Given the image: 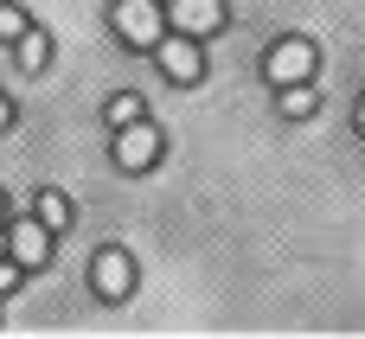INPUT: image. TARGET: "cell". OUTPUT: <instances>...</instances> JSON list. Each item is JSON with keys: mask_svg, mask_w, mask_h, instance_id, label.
I'll use <instances>...</instances> for the list:
<instances>
[{"mask_svg": "<svg viewBox=\"0 0 365 339\" xmlns=\"http://www.w3.org/2000/svg\"><path fill=\"white\" fill-rule=\"evenodd\" d=\"M115 32H122L128 45L154 51V45L173 32V19H167V6H154V0H115Z\"/></svg>", "mask_w": 365, "mask_h": 339, "instance_id": "1", "label": "cell"}, {"mask_svg": "<svg viewBox=\"0 0 365 339\" xmlns=\"http://www.w3.org/2000/svg\"><path fill=\"white\" fill-rule=\"evenodd\" d=\"M154 58H160V71H167L173 83H199V77H205V51H199L192 32H167V38L154 45Z\"/></svg>", "mask_w": 365, "mask_h": 339, "instance_id": "2", "label": "cell"}, {"mask_svg": "<svg viewBox=\"0 0 365 339\" xmlns=\"http://www.w3.org/2000/svg\"><path fill=\"white\" fill-rule=\"evenodd\" d=\"M154 160H160V128H154V122L115 128V167H122V173H148Z\"/></svg>", "mask_w": 365, "mask_h": 339, "instance_id": "3", "label": "cell"}, {"mask_svg": "<svg viewBox=\"0 0 365 339\" xmlns=\"http://www.w3.org/2000/svg\"><path fill=\"white\" fill-rule=\"evenodd\" d=\"M314 71H321L314 38H282V45L269 51V77H276V83H314Z\"/></svg>", "mask_w": 365, "mask_h": 339, "instance_id": "4", "label": "cell"}, {"mask_svg": "<svg viewBox=\"0 0 365 339\" xmlns=\"http://www.w3.org/2000/svg\"><path fill=\"white\" fill-rule=\"evenodd\" d=\"M167 19H173V32H192V38H212V32H225V0H167Z\"/></svg>", "mask_w": 365, "mask_h": 339, "instance_id": "5", "label": "cell"}, {"mask_svg": "<svg viewBox=\"0 0 365 339\" xmlns=\"http://www.w3.org/2000/svg\"><path fill=\"white\" fill-rule=\"evenodd\" d=\"M90 288H96L103 301H122V295L135 288V263H128L122 250H96V263H90Z\"/></svg>", "mask_w": 365, "mask_h": 339, "instance_id": "6", "label": "cell"}, {"mask_svg": "<svg viewBox=\"0 0 365 339\" xmlns=\"http://www.w3.org/2000/svg\"><path fill=\"white\" fill-rule=\"evenodd\" d=\"M6 237H13V256H19L26 269H38V263H51V237H58V231H51L45 218H26V224H13Z\"/></svg>", "mask_w": 365, "mask_h": 339, "instance_id": "7", "label": "cell"}, {"mask_svg": "<svg viewBox=\"0 0 365 339\" xmlns=\"http://www.w3.org/2000/svg\"><path fill=\"white\" fill-rule=\"evenodd\" d=\"M314 109H321L314 83H282V115H289V122H302V115H314Z\"/></svg>", "mask_w": 365, "mask_h": 339, "instance_id": "8", "label": "cell"}, {"mask_svg": "<svg viewBox=\"0 0 365 339\" xmlns=\"http://www.w3.org/2000/svg\"><path fill=\"white\" fill-rule=\"evenodd\" d=\"M45 58H51V38H45V32H26V38H19V71H26V77H38V71H45Z\"/></svg>", "mask_w": 365, "mask_h": 339, "instance_id": "9", "label": "cell"}, {"mask_svg": "<svg viewBox=\"0 0 365 339\" xmlns=\"http://www.w3.org/2000/svg\"><path fill=\"white\" fill-rule=\"evenodd\" d=\"M38 218H45L51 231H71V199H64L58 186H45V192H38Z\"/></svg>", "mask_w": 365, "mask_h": 339, "instance_id": "10", "label": "cell"}, {"mask_svg": "<svg viewBox=\"0 0 365 339\" xmlns=\"http://www.w3.org/2000/svg\"><path fill=\"white\" fill-rule=\"evenodd\" d=\"M128 122H141V96H135V90H122V96L109 103V128H128Z\"/></svg>", "mask_w": 365, "mask_h": 339, "instance_id": "11", "label": "cell"}, {"mask_svg": "<svg viewBox=\"0 0 365 339\" xmlns=\"http://www.w3.org/2000/svg\"><path fill=\"white\" fill-rule=\"evenodd\" d=\"M26 32H32V26H26V13H19L13 0H0V38H6V45H19Z\"/></svg>", "mask_w": 365, "mask_h": 339, "instance_id": "12", "label": "cell"}, {"mask_svg": "<svg viewBox=\"0 0 365 339\" xmlns=\"http://www.w3.org/2000/svg\"><path fill=\"white\" fill-rule=\"evenodd\" d=\"M19 276H26V263H19V256H0V295H13Z\"/></svg>", "mask_w": 365, "mask_h": 339, "instance_id": "13", "label": "cell"}, {"mask_svg": "<svg viewBox=\"0 0 365 339\" xmlns=\"http://www.w3.org/2000/svg\"><path fill=\"white\" fill-rule=\"evenodd\" d=\"M0 128H13V103L6 96H0Z\"/></svg>", "mask_w": 365, "mask_h": 339, "instance_id": "14", "label": "cell"}, {"mask_svg": "<svg viewBox=\"0 0 365 339\" xmlns=\"http://www.w3.org/2000/svg\"><path fill=\"white\" fill-rule=\"evenodd\" d=\"M0 256H13V237H0Z\"/></svg>", "mask_w": 365, "mask_h": 339, "instance_id": "15", "label": "cell"}, {"mask_svg": "<svg viewBox=\"0 0 365 339\" xmlns=\"http://www.w3.org/2000/svg\"><path fill=\"white\" fill-rule=\"evenodd\" d=\"M359 135H365V103H359Z\"/></svg>", "mask_w": 365, "mask_h": 339, "instance_id": "16", "label": "cell"}, {"mask_svg": "<svg viewBox=\"0 0 365 339\" xmlns=\"http://www.w3.org/2000/svg\"><path fill=\"white\" fill-rule=\"evenodd\" d=\"M0 218H6V192H0Z\"/></svg>", "mask_w": 365, "mask_h": 339, "instance_id": "17", "label": "cell"}]
</instances>
